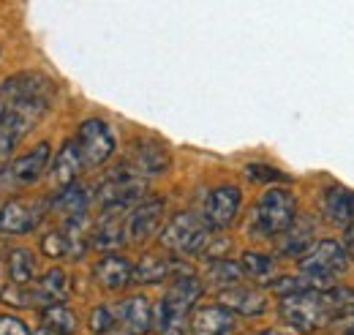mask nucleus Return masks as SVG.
I'll return each instance as SVG.
<instances>
[{
    "label": "nucleus",
    "mask_w": 354,
    "mask_h": 335,
    "mask_svg": "<svg viewBox=\"0 0 354 335\" xmlns=\"http://www.w3.org/2000/svg\"><path fill=\"white\" fill-rule=\"evenodd\" d=\"M349 308H354V289L349 287L289 294V297H281V305H278L281 319L297 333H316L333 325Z\"/></svg>",
    "instance_id": "1"
},
{
    "label": "nucleus",
    "mask_w": 354,
    "mask_h": 335,
    "mask_svg": "<svg viewBox=\"0 0 354 335\" xmlns=\"http://www.w3.org/2000/svg\"><path fill=\"white\" fill-rule=\"evenodd\" d=\"M142 188H145V183L131 167H118V172H112L98 185L95 199L104 208V212H115V210H123L131 202H136L142 197Z\"/></svg>",
    "instance_id": "7"
},
{
    "label": "nucleus",
    "mask_w": 354,
    "mask_h": 335,
    "mask_svg": "<svg viewBox=\"0 0 354 335\" xmlns=\"http://www.w3.org/2000/svg\"><path fill=\"white\" fill-rule=\"evenodd\" d=\"M77 147L85 167H101L115 153V136L104 120L90 118L77 131Z\"/></svg>",
    "instance_id": "9"
},
{
    "label": "nucleus",
    "mask_w": 354,
    "mask_h": 335,
    "mask_svg": "<svg viewBox=\"0 0 354 335\" xmlns=\"http://www.w3.org/2000/svg\"><path fill=\"white\" fill-rule=\"evenodd\" d=\"M344 248H346V256L354 262V221L346 226V235H344Z\"/></svg>",
    "instance_id": "36"
},
{
    "label": "nucleus",
    "mask_w": 354,
    "mask_h": 335,
    "mask_svg": "<svg viewBox=\"0 0 354 335\" xmlns=\"http://www.w3.org/2000/svg\"><path fill=\"white\" fill-rule=\"evenodd\" d=\"M0 300H3L6 305H17V308L41 305V300H39V292H36V287L30 289V287H19V284H11V287H6V289L0 292Z\"/></svg>",
    "instance_id": "30"
},
{
    "label": "nucleus",
    "mask_w": 354,
    "mask_h": 335,
    "mask_svg": "<svg viewBox=\"0 0 354 335\" xmlns=\"http://www.w3.org/2000/svg\"><path fill=\"white\" fill-rule=\"evenodd\" d=\"M82 167H85V164H82L80 147H77L74 139H68V142H63V147L57 150V156H55V161H52V167H49V183H52V185L57 188V194H60V191H66L68 185L77 183V174H80Z\"/></svg>",
    "instance_id": "12"
},
{
    "label": "nucleus",
    "mask_w": 354,
    "mask_h": 335,
    "mask_svg": "<svg viewBox=\"0 0 354 335\" xmlns=\"http://www.w3.org/2000/svg\"><path fill=\"white\" fill-rule=\"evenodd\" d=\"M169 167V153L158 142H139L133 147V172L136 174H158Z\"/></svg>",
    "instance_id": "19"
},
{
    "label": "nucleus",
    "mask_w": 354,
    "mask_h": 335,
    "mask_svg": "<svg viewBox=\"0 0 354 335\" xmlns=\"http://www.w3.org/2000/svg\"><path fill=\"white\" fill-rule=\"evenodd\" d=\"M3 115H6V104H0V120H3Z\"/></svg>",
    "instance_id": "39"
},
{
    "label": "nucleus",
    "mask_w": 354,
    "mask_h": 335,
    "mask_svg": "<svg viewBox=\"0 0 354 335\" xmlns=\"http://www.w3.org/2000/svg\"><path fill=\"white\" fill-rule=\"evenodd\" d=\"M272 267H275V262H272V256H267V253H259V251L243 253V273H248V275L257 278V281H267L270 273H272Z\"/></svg>",
    "instance_id": "29"
},
{
    "label": "nucleus",
    "mask_w": 354,
    "mask_h": 335,
    "mask_svg": "<svg viewBox=\"0 0 354 335\" xmlns=\"http://www.w3.org/2000/svg\"><path fill=\"white\" fill-rule=\"evenodd\" d=\"M221 305L232 314H243V316H259L267 308L265 294L254 287H232L226 292L218 294Z\"/></svg>",
    "instance_id": "18"
},
{
    "label": "nucleus",
    "mask_w": 354,
    "mask_h": 335,
    "mask_svg": "<svg viewBox=\"0 0 354 335\" xmlns=\"http://www.w3.org/2000/svg\"><path fill=\"white\" fill-rule=\"evenodd\" d=\"M90 205V191L85 185H68L66 191H60L52 199V208L57 212H63V218H77V215H88Z\"/></svg>",
    "instance_id": "22"
},
{
    "label": "nucleus",
    "mask_w": 354,
    "mask_h": 335,
    "mask_svg": "<svg viewBox=\"0 0 354 335\" xmlns=\"http://www.w3.org/2000/svg\"><path fill=\"white\" fill-rule=\"evenodd\" d=\"M297 221V202L295 194L286 188H270L262 194L259 205L254 210L251 218V232H257L259 237H270V235H283L292 224Z\"/></svg>",
    "instance_id": "4"
},
{
    "label": "nucleus",
    "mask_w": 354,
    "mask_h": 335,
    "mask_svg": "<svg viewBox=\"0 0 354 335\" xmlns=\"http://www.w3.org/2000/svg\"><path fill=\"white\" fill-rule=\"evenodd\" d=\"M8 273H11V281L19 284V287H28L33 273H36V259L28 248H17L8 256Z\"/></svg>",
    "instance_id": "28"
},
{
    "label": "nucleus",
    "mask_w": 354,
    "mask_h": 335,
    "mask_svg": "<svg viewBox=\"0 0 354 335\" xmlns=\"http://www.w3.org/2000/svg\"><path fill=\"white\" fill-rule=\"evenodd\" d=\"M322 215L330 226H349L354 221V194L341 185L327 188L322 194Z\"/></svg>",
    "instance_id": "15"
},
{
    "label": "nucleus",
    "mask_w": 354,
    "mask_h": 335,
    "mask_svg": "<svg viewBox=\"0 0 354 335\" xmlns=\"http://www.w3.org/2000/svg\"><path fill=\"white\" fill-rule=\"evenodd\" d=\"M346 248L335 240H319L316 246H310L308 251L300 256V275H308L316 281H324L333 287L335 275H341L346 270Z\"/></svg>",
    "instance_id": "6"
},
{
    "label": "nucleus",
    "mask_w": 354,
    "mask_h": 335,
    "mask_svg": "<svg viewBox=\"0 0 354 335\" xmlns=\"http://www.w3.org/2000/svg\"><path fill=\"white\" fill-rule=\"evenodd\" d=\"M213 237V226L205 221V215L196 212H177L175 218L161 232V246L175 253H202Z\"/></svg>",
    "instance_id": "5"
},
{
    "label": "nucleus",
    "mask_w": 354,
    "mask_h": 335,
    "mask_svg": "<svg viewBox=\"0 0 354 335\" xmlns=\"http://www.w3.org/2000/svg\"><path fill=\"white\" fill-rule=\"evenodd\" d=\"M123 240H126V235H123V226H120L118 215L115 212H104L101 224L93 232L90 246H95L98 251H115L118 246H123Z\"/></svg>",
    "instance_id": "25"
},
{
    "label": "nucleus",
    "mask_w": 354,
    "mask_h": 335,
    "mask_svg": "<svg viewBox=\"0 0 354 335\" xmlns=\"http://www.w3.org/2000/svg\"><path fill=\"white\" fill-rule=\"evenodd\" d=\"M115 319H118V327H126L129 335H145L153 327V311H150L147 297L133 294L129 300H123L118 305Z\"/></svg>",
    "instance_id": "14"
},
{
    "label": "nucleus",
    "mask_w": 354,
    "mask_h": 335,
    "mask_svg": "<svg viewBox=\"0 0 354 335\" xmlns=\"http://www.w3.org/2000/svg\"><path fill=\"white\" fill-rule=\"evenodd\" d=\"M310 235H313V224L308 218H297L281 237H278V251L283 256H303L310 246Z\"/></svg>",
    "instance_id": "21"
},
{
    "label": "nucleus",
    "mask_w": 354,
    "mask_h": 335,
    "mask_svg": "<svg viewBox=\"0 0 354 335\" xmlns=\"http://www.w3.org/2000/svg\"><path fill=\"white\" fill-rule=\"evenodd\" d=\"M240 202H243V194L237 185H218L207 194V202H205V221L213 226V229H226L237 212H240Z\"/></svg>",
    "instance_id": "11"
},
{
    "label": "nucleus",
    "mask_w": 354,
    "mask_h": 335,
    "mask_svg": "<svg viewBox=\"0 0 354 335\" xmlns=\"http://www.w3.org/2000/svg\"><path fill=\"white\" fill-rule=\"evenodd\" d=\"M245 174L251 177V180H259V183H272V180H278V183H289V177L283 174V172H278L275 167H265V164H248L245 167Z\"/></svg>",
    "instance_id": "33"
},
{
    "label": "nucleus",
    "mask_w": 354,
    "mask_h": 335,
    "mask_svg": "<svg viewBox=\"0 0 354 335\" xmlns=\"http://www.w3.org/2000/svg\"><path fill=\"white\" fill-rule=\"evenodd\" d=\"M41 327L55 335H74L77 333V316L66 305H49L41 311Z\"/></svg>",
    "instance_id": "27"
},
{
    "label": "nucleus",
    "mask_w": 354,
    "mask_h": 335,
    "mask_svg": "<svg viewBox=\"0 0 354 335\" xmlns=\"http://www.w3.org/2000/svg\"><path fill=\"white\" fill-rule=\"evenodd\" d=\"M199 294H202L199 278H194L191 273L177 275L172 287L164 294V300L156 308V327L164 335H183L188 311L196 305Z\"/></svg>",
    "instance_id": "3"
},
{
    "label": "nucleus",
    "mask_w": 354,
    "mask_h": 335,
    "mask_svg": "<svg viewBox=\"0 0 354 335\" xmlns=\"http://www.w3.org/2000/svg\"><path fill=\"white\" fill-rule=\"evenodd\" d=\"M118 327V319H115V314L109 311V308H95L93 314H90V330L95 335H109L112 330Z\"/></svg>",
    "instance_id": "32"
},
{
    "label": "nucleus",
    "mask_w": 354,
    "mask_h": 335,
    "mask_svg": "<svg viewBox=\"0 0 354 335\" xmlns=\"http://www.w3.org/2000/svg\"><path fill=\"white\" fill-rule=\"evenodd\" d=\"M172 270H175V262H172V259L147 253V256H142L139 264L133 267V281H139V284H158V281L169 278Z\"/></svg>",
    "instance_id": "23"
},
{
    "label": "nucleus",
    "mask_w": 354,
    "mask_h": 335,
    "mask_svg": "<svg viewBox=\"0 0 354 335\" xmlns=\"http://www.w3.org/2000/svg\"><path fill=\"white\" fill-rule=\"evenodd\" d=\"M232 327H234V316L223 305H202L191 316L194 335H226Z\"/></svg>",
    "instance_id": "17"
},
{
    "label": "nucleus",
    "mask_w": 354,
    "mask_h": 335,
    "mask_svg": "<svg viewBox=\"0 0 354 335\" xmlns=\"http://www.w3.org/2000/svg\"><path fill=\"white\" fill-rule=\"evenodd\" d=\"M46 167H49V145L41 142L28 156H22V159L11 161L8 167L0 169V191H17L25 185H33L44 174Z\"/></svg>",
    "instance_id": "8"
},
{
    "label": "nucleus",
    "mask_w": 354,
    "mask_h": 335,
    "mask_svg": "<svg viewBox=\"0 0 354 335\" xmlns=\"http://www.w3.org/2000/svg\"><path fill=\"white\" fill-rule=\"evenodd\" d=\"M36 292H39V300L41 305H63V300L68 297V275L63 270H49L44 278L36 284Z\"/></svg>",
    "instance_id": "26"
},
{
    "label": "nucleus",
    "mask_w": 354,
    "mask_h": 335,
    "mask_svg": "<svg viewBox=\"0 0 354 335\" xmlns=\"http://www.w3.org/2000/svg\"><path fill=\"white\" fill-rule=\"evenodd\" d=\"M52 96H55V84L49 77L39 74V71L14 74L0 84V98L6 101V109L19 112L33 123L49 109Z\"/></svg>",
    "instance_id": "2"
},
{
    "label": "nucleus",
    "mask_w": 354,
    "mask_h": 335,
    "mask_svg": "<svg viewBox=\"0 0 354 335\" xmlns=\"http://www.w3.org/2000/svg\"><path fill=\"white\" fill-rule=\"evenodd\" d=\"M49 202L44 199H8L0 208V232L25 235L33 232L44 218Z\"/></svg>",
    "instance_id": "10"
},
{
    "label": "nucleus",
    "mask_w": 354,
    "mask_h": 335,
    "mask_svg": "<svg viewBox=\"0 0 354 335\" xmlns=\"http://www.w3.org/2000/svg\"><path fill=\"white\" fill-rule=\"evenodd\" d=\"M161 215H164V199H147V202L136 205L129 215V221H126V235L133 243L147 240L150 235H156V229L161 224Z\"/></svg>",
    "instance_id": "13"
},
{
    "label": "nucleus",
    "mask_w": 354,
    "mask_h": 335,
    "mask_svg": "<svg viewBox=\"0 0 354 335\" xmlns=\"http://www.w3.org/2000/svg\"><path fill=\"white\" fill-rule=\"evenodd\" d=\"M33 335H55V333H49V330H46V327H41V330H39V333H33Z\"/></svg>",
    "instance_id": "38"
},
{
    "label": "nucleus",
    "mask_w": 354,
    "mask_h": 335,
    "mask_svg": "<svg viewBox=\"0 0 354 335\" xmlns=\"http://www.w3.org/2000/svg\"><path fill=\"white\" fill-rule=\"evenodd\" d=\"M205 278H207V287L218 289V294H221V292H226V289H232V287H240L243 264H237V262H232V259H218V262H213V264L207 267Z\"/></svg>",
    "instance_id": "24"
},
{
    "label": "nucleus",
    "mask_w": 354,
    "mask_h": 335,
    "mask_svg": "<svg viewBox=\"0 0 354 335\" xmlns=\"http://www.w3.org/2000/svg\"><path fill=\"white\" fill-rule=\"evenodd\" d=\"M33 126H36V123L28 120L25 115L6 109V115H3V120H0V161L8 159V153L17 147V142H19Z\"/></svg>",
    "instance_id": "20"
},
{
    "label": "nucleus",
    "mask_w": 354,
    "mask_h": 335,
    "mask_svg": "<svg viewBox=\"0 0 354 335\" xmlns=\"http://www.w3.org/2000/svg\"><path fill=\"white\" fill-rule=\"evenodd\" d=\"M95 281L109 289V292H120L129 287V281H133V270L131 264L126 262V256H118V253H106L98 264H95Z\"/></svg>",
    "instance_id": "16"
},
{
    "label": "nucleus",
    "mask_w": 354,
    "mask_h": 335,
    "mask_svg": "<svg viewBox=\"0 0 354 335\" xmlns=\"http://www.w3.org/2000/svg\"><path fill=\"white\" fill-rule=\"evenodd\" d=\"M0 335H30V330L25 327L22 319L8 316V314H0Z\"/></svg>",
    "instance_id": "34"
},
{
    "label": "nucleus",
    "mask_w": 354,
    "mask_h": 335,
    "mask_svg": "<svg viewBox=\"0 0 354 335\" xmlns=\"http://www.w3.org/2000/svg\"><path fill=\"white\" fill-rule=\"evenodd\" d=\"M257 335H289V333H283V330H262V333Z\"/></svg>",
    "instance_id": "37"
},
{
    "label": "nucleus",
    "mask_w": 354,
    "mask_h": 335,
    "mask_svg": "<svg viewBox=\"0 0 354 335\" xmlns=\"http://www.w3.org/2000/svg\"><path fill=\"white\" fill-rule=\"evenodd\" d=\"M333 327H335V333L338 335H354V308L344 311V314L333 322Z\"/></svg>",
    "instance_id": "35"
},
{
    "label": "nucleus",
    "mask_w": 354,
    "mask_h": 335,
    "mask_svg": "<svg viewBox=\"0 0 354 335\" xmlns=\"http://www.w3.org/2000/svg\"><path fill=\"white\" fill-rule=\"evenodd\" d=\"M41 251L49 256V259H63V256H68V240H66V235H63V229H55V232H49L44 235V240H41Z\"/></svg>",
    "instance_id": "31"
}]
</instances>
